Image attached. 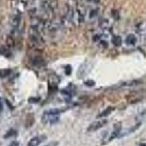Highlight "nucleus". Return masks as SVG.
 I'll use <instances>...</instances> for the list:
<instances>
[{
	"label": "nucleus",
	"mask_w": 146,
	"mask_h": 146,
	"mask_svg": "<svg viewBox=\"0 0 146 146\" xmlns=\"http://www.w3.org/2000/svg\"><path fill=\"white\" fill-rule=\"evenodd\" d=\"M64 108H53L44 112L42 120L46 124H55L59 120V115L65 111Z\"/></svg>",
	"instance_id": "1"
},
{
	"label": "nucleus",
	"mask_w": 146,
	"mask_h": 146,
	"mask_svg": "<svg viewBox=\"0 0 146 146\" xmlns=\"http://www.w3.org/2000/svg\"><path fill=\"white\" fill-rule=\"evenodd\" d=\"M121 129H122V126H121V123H117L113 126V129L112 131L110 133L109 135H106L104 137V143H107L109 142L112 141L115 138H118L120 135Z\"/></svg>",
	"instance_id": "2"
},
{
	"label": "nucleus",
	"mask_w": 146,
	"mask_h": 146,
	"mask_svg": "<svg viewBox=\"0 0 146 146\" xmlns=\"http://www.w3.org/2000/svg\"><path fill=\"white\" fill-rule=\"evenodd\" d=\"M107 123H108V120L105 119V118H100V119L93 121L87 128V131L88 132L96 131L104 127Z\"/></svg>",
	"instance_id": "3"
},
{
	"label": "nucleus",
	"mask_w": 146,
	"mask_h": 146,
	"mask_svg": "<svg viewBox=\"0 0 146 146\" xmlns=\"http://www.w3.org/2000/svg\"><path fill=\"white\" fill-rule=\"evenodd\" d=\"M45 139H46V137L45 135L35 136L29 141L27 146H39L42 143H43Z\"/></svg>",
	"instance_id": "4"
},
{
	"label": "nucleus",
	"mask_w": 146,
	"mask_h": 146,
	"mask_svg": "<svg viewBox=\"0 0 146 146\" xmlns=\"http://www.w3.org/2000/svg\"><path fill=\"white\" fill-rule=\"evenodd\" d=\"M139 125H140V123H138V124L135 125V126H132L131 128H128V129H121V132H120V135L118 136V138H122L123 137H126L128 135H129L131 133L135 132L138 128L139 127Z\"/></svg>",
	"instance_id": "5"
},
{
	"label": "nucleus",
	"mask_w": 146,
	"mask_h": 146,
	"mask_svg": "<svg viewBox=\"0 0 146 146\" xmlns=\"http://www.w3.org/2000/svg\"><path fill=\"white\" fill-rule=\"evenodd\" d=\"M113 110H114V108H112V107H108V108H106L104 111H102L100 115H98L97 118H105V117L108 116L110 114H111V113Z\"/></svg>",
	"instance_id": "6"
},
{
	"label": "nucleus",
	"mask_w": 146,
	"mask_h": 146,
	"mask_svg": "<svg viewBox=\"0 0 146 146\" xmlns=\"http://www.w3.org/2000/svg\"><path fill=\"white\" fill-rule=\"evenodd\" d=\"M137 42V37L134 35H129L126 38V43L128 45H135Z\"/></svg>",
	"instance_id": "7"
},
{
	"label": "nucleus",
	"mask_w": 146,
	"mask_h": 146,
	"mask_svg": "<svg viewBox=\"0 0 146 146\" xmlns=\"http://www.w3.org/2000/svg\"><path fill=\"white\" fill-rule=\"evenodd\" d=\"M21 21V15H18V14H15V15L13 16L11 20L12 26L13 27H17L18 26V24L20 23Z\"/></svg>",
	"instance_id": "8"
},
{
	"label": "nucleus",
	"mask_w": 146,
	"mask_h": 146,
	"mask_svg": "<svg viewBox=\"0 0 146 146\" xmlns=\"http://www.w3.org/2000/svg\"><path fill=\"white\" fill-rule=\"evenodd\" d=\"M137 118L139 121H146V110H144L141 113H139L137 116Z\"/></svg>",
	"instance_id": "9"
},
{
	"label": "nucleus",
	"mask_w": 146,
	"mask_h": 146,
	"mask_svg": "<svg viewBox=\"0 0 146 146\" xmlns=\"http://www.w3.org/2000/svg\"><path fill=\"white\" fill-rule=\"evenodd\" d=\"M113 43L115 44V45H116V46H120L122 42V40H121V38L120 36H116V37H115L113 40Z\"/></svg>",
	"instance_id": "10"
},
{
	"label": "nucleus",
	"mask_w": 146,
	"mask_h": 146,
	"mask_svg": "<svg viewBox=\"0 0 146 146\" xmlns=\"http://www.w3.org/2000/svg\"><path fill=\"white\" fill-rule=\"evenodd\" d=\"M58 142L52 141V142H50L49 143H48V144L45 145L44 146H58Z\"/></svg>",
	"instance_id": "11"
},
{
	"label": "nucleus",
	"mask_w": 146,
	"mask_h": 146,
	"mask_svg": "<svg viewBox=\"0 0 146 146\" xmlns=\"http://www.w3.org/2000/svg\"><path fill=\"white\" fill-rule=\"evenodd\" d=\"M10 146H19V143L18 142H13Z\"/></svg>",
	"instance_id": "12"
},
{
	"label": "nucleus",
	"mask_w": 146,
	"mask_h": 146,
	"mask_svg": "<svg viewBox=\"0 0 146 146\" xmlns=\"http://www.w3.org/2000/svg\"><path fill=\"white\" fill-rule=\"evenodd\" d=\"M138 146H146V142H143V143H139Z\"/></svg>",
	"instance_id": "13"
},
{
	"label": "nucleus",
	"mask_w": 146,
	"mask_h": 146,
	"mask_svg": "<svg viewBox=\"0 0 146 146\" xmlns=\"http://www.w3.org/2000/svg\"><path fill=\"white\" fill-rule=\"evenodd\" d=\"M2 108H3V106H2V101H1V99H0V111H2Z\"/></svg>",
	"instance_id": "14"
}]
</instances>
